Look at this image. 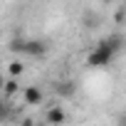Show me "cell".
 <instances>
[{"label": "cell", "instance_id": "cell-1", "mask_svg": "<svg viewBox=\"0 0 126 126\" xmlns=\"http://www.w3.org/2000/svg\"><path fill=\"white\" fill-rule=\"evenodd\" d=\"M114 57H116V52L101 40V42H96V47H92V52H89V57H87V64L94 67V69H101V67L111 64Z\"/></svg>", "mask_w": 126, "mask_h": 126}, {"label": "cell", "instance_id": "cell-2", "mask_svg": "<svg viewBox=\"0 0 126 126\" xmlns=\"http://www.w3.org/2000/svg\"><path fill=\"white\" fill-rule=\"evenodd\" d=\"M25 54H30V57H45L47 54V42L45 40H25Z\"/></svg>", "mask_w": 126, "mask_h": 126}, {"label": "cell", "instance_id": "cell-3", "mask_svg": "<svg viewBox=\"0 0 126 126\" xmlns=\"http://www.w3.org/2000/svg\"><path fill=\"white\" fill-rule=\"evenodd\" d=\"M22 99H25V104H30V106H40L42 99H45V94H42L40 87H25V89H22Z\"/></svg>", "mask_w": 126, "mask_h": 126}, {"label": "cell", "instance_id": "cell-4", "mask_svg": "<svg viewBox=\"0 0 126 126\" xmlns=\"http://www.w3.org/2000/svg\"><path fill=\"white\" fill-rule=\"evenodd\" d=\"M45 121H47V124H52V126L64 124V121H67V114H64V109H62V106H52V109H47Z\"/></svg>", "mask_w": 126, "mask_h": 126}, {"label": "cell", "instance_id": "cell-5", "mask_svg": "<svg viewBox=\"0 0 126 126\" xmlns=\"http://www.w3.org/2000/svg\"><path fill=\"white\" fill-rule=\"evenodd\" d=\"M104 42H106V45H109V47H111L116 54H119V52L124 49V45H126L124 35H119V32H111V35H106V37H104Z\"/></svg>", "mask_w": 126, "mask_h": 126}, {"label": "cell", "instance_id": "cell-6", "mask_svg": "<svg viewBox=\"0 0 126 126\" xmlns=\"http://www.w3.org/2000/svg\"><path fill=\"white\" fill-rule=\"evenodd\" d=\"M20 92V84H17V77H10V79H5V87H3V94L8 96V99H13L15 94Z\"/></svg>", "mask_w": 126, "mask_h": 126}, {"label": "cell", "instance_id": "cell-7", "mask_svg": "<svg viewBox=\"0 0 126 126\" xmlns=\"http://www.w3.org/2000/svg\"><path fill=\"white\" fill-rule=\"evenodd\" d=\"M74 92H77V84H74V82H62V84H57V94H59V96H74Z\"/></svg>", "mask_w": 126, "mask_h": 126}, {"label": "cell", "instance_id": "cell-8", "mask_svg": "<svg viewBox=\"0 0 126 126\" xmlns=\"http://www.w3.org/2000/svg\"><path fill=\"white\" fill-rule=\"evenodd\" d=\"M22 72H25V64H22L20 59H13L10 64H8V74H10V77H20Z\"/></svg>", "mask_w": 126, "mask_h": 126}, {"label": "cell", "instance_id": "cell-9", "mask_svg": "<svg viewBox=\"0 0 126 126\" xmlns=\"http://www.w3.org/2000/svg\"><path fill=\"white\" fill-rule=\"evenodd\" d=\"M8 47H10V52H15V54H20V52H25V40H22V37H13Z\"/></svg>", "mask_w": 126, "mask_h": 126}, {"label": "cell", "instance_id": "cell-10", "mask_svg": "<svg viewBox=\"0 0 126 126\" xmlns=\"http://www.w3.org/2000/svg\"><path fill=\"white\" fill-rule=\"evenodd\" d=\"M8 114H10L8 104H3V101H0V121H3V119H8Z\"/></svg>", "mask_w": 126, "mask_h": 126}, {"label": "cell", "instance_id": "cell-11", "mask_svg": "<svg viewBox=\"0 0 126 126\" xmlns=\"http://www.w3.org/2000/svg\"><path fill=\"white\" fill-rule=\"evenodd\" d=\"M3 87H5V77L0 74V94H3Z\"/></svg>", "mask_w": 126, "mask_h": 126}, {"label": "cell", "instance_id": "cell-12", "mask_svg": "<svg viewBox=\"0 0 126 126\" xmlns=\"http://www.w3.org/2000/svg\"><path fill=\"white\" fill-rule=\"evenodd\" d=\"M101 3H114V0H101Z\"/></svg>", "mask_w": 126, "mask_h": 126}, {"label": "cell", "instance_id": "cell-13", "mask_svg": "<svg viewBox=\"0 0 126 126\" xmlns=\"http://www.w3.org/2000/svg\"><path fill=\"white\" fill-rule=\"evenodd\" d=\"M124 25H126V13H124Z\"/></svg>", "mask_w": 126, "mask_h": 126}]
</instances>
